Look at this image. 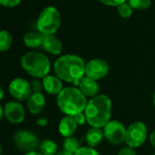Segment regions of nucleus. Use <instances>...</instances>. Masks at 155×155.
<instances>
[{"instance_id": "dca6fc26", "label": "nucleus", "mask_w": 155, "mask_h": 155, "mask_svg": "<svg viewBox=\"0 0 155 155\" xmlns=\"http://www.w3.org/2000/svg\"><path fill=\"white\" fill-rule=\"evenodd\" d=\"M78 128V124L75 121V119L73 116H65L61 119L59 124H58V130L59 133L65 137H71L76 132Z\"/></svg>"}, {"instance_id": "aec40b11", "label": "nucleus", "mask_w": 155, "mask_h": 155, "mask_svg": "<svg viewBox=\"0 0 155 155\" xmlns=\"http://www.w3.org/2000/svg\"><path fill=\"white\" fill-rule=\"evenodd\" d=\"M13 43L12 35L7 30L0 31V52L8 51Z\"/></svg>"}, {"instance_id": "f3484780", "label": "nucleus", "mask_w": 155, "mask_h": 155, "mask_svg": "<svg viewBox=\"0 0 155 155\" xmlns=\"http://www.w3.org/2000/svg\"><path fill=\"white\" fill-rule=\"evenodd\" d=\"M104 138L103 130L101 128H94L91 127L85 135V141L89 147L95 148L101 144Z\"/></svg>"}, {"instance_id": "6ab92c4d", "label": "nucleus", "mask_w": 155, "mask_h": 155, "mask_svg": "<svg viewBox=\"0 0 155 155\" xmlns=\"http://www.w3.org/2000/svg\"><path fill=\"white\" fill-rule=\"evenodd\" d=\"M39 150L40 152L44 155H56L58 151V144L50 139H47L41 141L39 144Z\"/></svg>"}, {"instance_id": "393cba45", "label": "nucleus", "mask_w": 155, "mask_h": 155, "mask_svg": "<svg viewBox=\"0 0 155 155\" xmlns=\"http://www.w3.org/2000/svg\"><path fill=\"white\" fill-rule=\"evenodd\" d=\"M30 87L33 93H42V91L44 90L43 82L39 79H35L30 82Z\"/></svg>"}, {"instance_id": "f8f14e48", "label": "nucleus", "mask_w": 155, "mask_h": 155, "mask_svg": "<svg viewBox=\"0 0 155 155\" xmlns=\"http://www.w3.org/2000/svg\"><path fill=\"white\" fill-rule=\"evenodd\" d=\"M79 90L86 96L90 98H93L97 95H99L100 92V85L97 81H94L91 78L83 77L80 81L79 84Z\"/></svg>"}, {"instance_id": "4c0bfd02", "label": "nucleus", "mask_w": 155, "mask_h": 155, "mask_svg": "<svg viewBox=\"0 0 155 155\" xmlns=\"http://www.w3.org/2000/svg\"><path fill=\"white\" fill-rule=\"evenodd\" d=\"M152 155H155V153H153V154H152Z\"/></svg>"}, {"instance_id": "ddd939ff", "label": "nucleus", "mask_w": 155, "mask_h": 155, "mask_svg": "<svg viewBox=\"0 0 155 155\" xmlns=\"http://www.w3.org/2000/svg\"><path fill=\"white\" fill-rule=\"evenodd\" d=\"M42 82H43V86H44V90L46 91L47 93L50 94V95H58L63 88V84H62V81L55 75H48L46 76L44 79H42Z\"/></svg>"}, {"instance_id": "c85d7f7f", "label": "nucleus", "mask_w": 155, "mask_h": 155, "mask_svg": "<svg viewBox=\"0 0 155 155\" xmlns=\"http://www.w3.org/2000/svg\"><path fill=\"white\" fill-rule=\"evenodd\" d=\"M118 155H136V151H135V149L126 146L120 150V151L118 152Z\"/></svg>"}, {"instance_id": "f03ea898", "label": "nucleus", "mask_w": 155, "mask_h": 155, "mask_svg": "<svg viewBox=\"0 0 155 155\" xmlns=\"http://www.w3.org/2000/svg\"><path fill=\"white\" fill-rule=\"evenodd\" d=\"M112 103L105 94H99L88 101L84 113L91 127L103 129L110 120Z\"/></svg>"}, {"instance_id": "7c9ffc66", "label": "nucleus", "mask_w": 155, "mask_h": 155, "mask_svg": "<svg viewBox=\"0 0 155 155\" xmlns=\"http://www.w3.org/2000/svg\"><path fill=\"white\" fill-rule=\"evenodd\" d=\"M149 140H150V145L155 149V130H153L150 132V136H149Z\"/></svg>"}, {"instance_id": "72a5a7b5", "label": "nucleus", "mask_w": 155, "mask_h": 155, "mask_svg": "<svg viewBox=\"0 0 155 155\" xmlns=\"http://www.w3.org/2000/svg\"><path fill=\"white\" fill-rule=\"evenodd\" d=\"M25 155H44L41 152H38V151H31V152H28Z\"/></svg>"}, {"instance_id": "bb28decb", "label": "nucleus", "mask_w": 155, "mask_h": 155, "mask_svg": "<svg viewBox=\"0 0 155 155\" xmlns=\"http://www.w3.org/2000/svg\"><path fill=\"white\" fill-rule=\"evenodd\" d=\"M100 2L108 7H119L126 2V0H100Z\"/></svg>"}, {"instance_id": "9d476101", "label": "nucleus", "mask_w": 155, "mask_h": 155, "mask_svg": "<svg viewBox=\"0 0 155 155\" xmlns=\"http://www.w3.org/2000/svg\"><path fill=\"white\" fill-rule=\"evenodd\" d=\"M10 94L18 101H28L30 96L33 94L30 83L23 78H16L8 87Z\"/></svg>"}, {"instance_id": "9b49d317", "label": "nucleus", "mask_w": 155, "mask_h": 155, "mask_svg": "<svg viewBox=\"0 0 155 155\" xmlns=\"http://www.w3.org/2000/svg\"><path fill=\"white\" fill-rule=\"evenodd\" d=\"M7 120L14 124H19L24 121L26 111L19 101H9L6 104L4 110Z\"/></svg>"}, {"instance_id": "4468645a", "label": "nucleus", "mask_w": 155, "mask_h": 155, "mask_svg": "<svg viewBox=\"0 0 155 155\" xmlns=\"http://www.w3.org/2000/svg\"><path fill=\"white\" fill-rule=\"evenodd\" d=\"M42 47L47 52L54 56L60 55L63 49L62 41L55 35L45 36Z\"/></svg>"}, {"instance_id": "6e6552de", "label": "nucleus", "mask_w": 155, "mask_h": 155, "mask_svg": "<svg viewBox=\"0 0 155 155\" xmlns=\"http://www.w3.org/2000/svg\"><path fill=\"white\" fill-rule=\"evenodd\" d=\"M14 142L19 150L26 153L36 151L37 148L39 147L40 144L38 136L26 130H18L14 134Z\"/></svg>"}, {"instance_id": "e433bc0d", "label": "nucleus", "mask_w": 155, "mask_h": 155, "mask_svg": "<svg viewBox=\"0 0 155 155\" xmlns=\"http://www.w3.org/2000/svg\"><path fill=\"white\" fill-rule=\"evenodd\" d=\"M0 155H2V147L0 145Z\"/></svg>"}, {"instance_id": "39448f33", "label": "nucleus", "mask_w": 155, "mask_h": 155, "mask_svg": "<svg viewBox=\"0 0 155 155\" xmlns=\"http://www.w3.org/2000/svg\"><path fill=\"white\" fill-rule=\"evenodd\" d=\"M61 23V17L59 11L54 7H48L40 13L37 27L38 31L44 36L55 35L58 30Z\"/></svg>"}, {"instance_id": "473e14b6", "label": "nucleus", "mask_w": 155, "mask_h": 155, "mask_svg": "<svg viewBox=\"0 0 155 155\" xmlns=\"http://www.w3.org/2000/svg\"><path fill=\"white\" fill-rule=\"evenodd\" d=\"M4 95H5V91H4V89L1 86H0V101L3 99Z\"/></svg>"}, {"instance_id": "7ed1b4c3", "label": "nucleus", "mask_w": 155, "mask_h": 155, "mask_svg": "<svg viewBox=\"0 0 155 155\" xmlns=\"http://www.w3.org/2000/svg\"><path fill=\"white\" fill-rule=\"evenodd\" d=\"M87 103V97L77 87L64 88L57 96V105L66 116H75L84 112Z\"/></svg>"}, {"instance_id": "0eeeda50", "label": "nucleus", "mask_w": 155, "mask_h": 155, "mask_svg": "<svg viewBox=\"0 0 155 155\" xmlns=\"http://www.w3.org/2000/svg\"><path fill=\"white\" fill-rule=\"evenodd\" d=\"M125 126L119 120H110L103 128V135L107 141L112 144H121L125 141Z\"/></svg>"}, {"instance_id": "b1692460", "label": "nucleus", "mask_w": 155, "mask_h": 155, "mask_svg": "<svg viewBox=\"0 0 155 155\" xmlns=\"http://www.w3.org/2000/svg\"><path fill=\"white\" fill-rule=\"evenodd\" d=\"M74 155H100V153L95 148L89 147V146H83L78 150Z\"/></svg>"}, {"instance_id": "20e7f679", "label": "nucleus", "mask_w": 155, "mask_h": 155, "mask_svg": "<svg viewBox=\"0 0 155 155\" xmlns=\"http://www.w3.org/2000/svg\"><path fill=\"white\" fill-rule=\"evenodd\" d=\"M21 66L23 69L35 79H44L49 74L50 61L48 58L41 53L31 51L21 58Z\"/></svg>"}, {"instance_id": "c9c22d12", "label": "nucleus", "mask_w": 155, "mask_h": 155, "mask_svg": "<svg viewBox=\"0 0 155 155\" xmlns=\"http://www.w3.org/2000/svg\"><path fill=\"white\" fill-rule=\"evenodd\" d=\"M152 102H153V105L155 106V91H154L153 96H152Z\"/></svg>"}, {"instance_id": "a878e982", "label": "nucleus", "mask_w": 155, "mask_h": 155, "mask_svg": "<svg viewBox=\"0 0 155 155\" xmlns=\"http://www.w3.org/2000/svg\"><path fill=\"white\" fill-rule=\"evenodd\" d=\"M21 0H0V6L5 8H15L18 6Z\"/></svg>"}, {"instance_id": "cd10ccee", "label": "nucleus", "mask_w": 155, "mask_h": 155, "mask_svg": "<svg viewBox=\"0 0 155 155\" xmlns=\"http://www.w3.org/2000/svg\"><path fill=\"white\" fill-rule=\"evenodd\" d=\"M73 117H74L75 121L77 122L78 126H79V125H84L85 123H87V119H86V116H85L84 112L78 113Z\"/></svg>"}, {"instance_id": "5701e85b", "label": "nucleus", "mask_w": 155, "mask_h": 155, "mask_svg": "<svg viewBox=\"0 0 155 155\" xmlns=\"http://www.w3.org/2000/svg\"><path fill=\"white\" fill-rule=\"evenodd\" d=\"M132 8L130 6L129 3H123L121 5H120L119 7H117V12L118 14L124 18H128L130 17H131L132 15Z\"/></svg>"}, {"instance_id": "423d86ee", "label": "nucleus", "mask_w": 155, "mask_h": 155, "mask_svg": "<svg viewBox=\"0 0 155 155\" xmlns=\"http://www.w3.org/2000/svg\"><path fill=\"white\" fill-rule=\"evenodd\" d=\"M147 127L142 121H134L126 129L125 142L127 146L136 149L140 147L147 139Z\"/></svg>"}, {"instance_id": "2eb2a0df", "label": "nucleus", "mask_w": 155, "mask_h": 155, "mask_svg": "<svg viewBox=\"0 0 155 155\" xmlns=\"http://www.w3.org/2000/svg\"><path fill=\"white\" fill-rule=\"evenodd\" d=\"M28 109L33 115L41 113L46 106V99L42 93H33L28 101Z\"/></svg>"}, {"instance_id": "2f4dec72", "label": "nucleus", "mask_w": 155, "mask_h": 155, "mask_svg": "<svg viewBox=\"0 0 155 155\" xmlns=\"http://www.w3.org/2000/svg\"><path fill=\"white\" fill-rule=\"evenodd\" d=\"M56 155H74V154L69 152V151H68V150H62L58 151V153Z\"/></svg>"}, {"instance_id": "a211bd4d", "label": "nucleus", "mask_w": 155, "mask_h": 155, "mask_svg": "<svg viewBox=\"0 0 155 155\" xmlns=\"http://www.w3.org/2000/svg\"><path fill=\"white\" fill-rule=\"evenodd\" d=\"M44 37L45 36L40 32H28L24 36L23 41L28 48H37L42 47Z\"/></svg>"}, {"instance_id": "f704fd0d", "label": "nucleus", "mask_w": 155, "mask_h": 155, "mask_svg": "<svg viewBox=\"0 0 155 155\" xmlns=\"http://www.w3.org/2000/svg\"><path fill=\"white\" fill-rule=\"evenodd\" d=\"M5 113H4V110H3V108H2V106L0 105V120H2V118H3V115H4Z\"/></svg>"}, {"instance_id": "1a4fd4ad", "label": "nucleus", "mask_w": 155, "mask_h": 155, "mask_svg": "<svg viewBox=\"0 0 155 155\" xmlns=\"http://www.w3.org/2000/svg\"><path fill=\"white\" fill-rule=\"evenodd\" d=\"M110 71L108 62L101 58H93L86 63L85 76L94 81H100L105 78Z\"/></svg>"}, {"instance_id": "412c9836", "label": "nucleus", "mask_w": 155, "mask_h": 155, "mask_svg": "<svg viewBox=\"0 0 155 155\" xmlns=\"http://www.w3.org/2000/svg\"><path fill=\"white\" fill-rule=\"evenodd\" d=\"M81 148V142L77 138L71 136L65 138L63 141V150H66L73 154L77 152V150Z\"/></svg>"}, {"instance_id": "c756f323", "label": "nucleus", "mask_w": 155, "mask_h": 155, "mask_svg": "<svg viewBox=\"0 0 155 155\" xmlns=\"http://www.w3.org/2000/svg\"><path fill=\"white\" fill-rule=\"evenodd\" d=\"M48 123V120L47 118H39L37 120V125L39 127H46Z\"/></svg>"}, {"instance_id": "4be33fe9", "label": "nucleus", "mask_w": 155, "mask_h": 155, "mask_svg": "<svg viewBox=\"0 0 155 155\" xmlns=\"http://www.w3.org/2000/svg\"><path fill=\"white\" fill-rule=\"evenodd\" d=\"M129 4L132 9L144 10L151 6V0H129Z\"/></svg>"}, {"instance_id": "f257e3e1", "label": "nucleus", "mask_w": 155, "mask_h": 155, "mask_svg": "<svg viewBox=\"0 0 155 155\" xmlns=\"http://www.w3.org/2000/svg\"><path fill=\"white\" fill-rule=\"evenodd\" d=\"M86 63L82 58L73 54L59 57L53 65L56 76L62 81L72 83L74 87H79L80 81L85 77Z\"/></svg>"}]
</instances>
